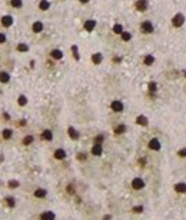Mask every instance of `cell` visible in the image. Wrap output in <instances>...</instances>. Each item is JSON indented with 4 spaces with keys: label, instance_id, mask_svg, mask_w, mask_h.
<instances>
[{
    "label": "cell",
    "instance_id": "cell-1",
    "mask_svg": "<svg viewBox=\"0 0 186 220\" xmlns=\"http://www.w3.org/2000/svg\"><path fill=\"white\" fill-rule=\"evenodd\" d=\"M185 20H186V17L183 13H176L175 16L172 17V26L176 27V29H180L182 26L185 25Z\"/></svg>",
    "mask_w": 186,
    "mask_h": 220
},
{
    "label": "cell",
    "instance_id": "cell-2",
    "mask_svg": "<svg viewBox=\"0 0 186 220\" xmlns=\"http://www.w3.org/2000/svg\"><path fill=\"white\" fill-rule=\"evenodd\" d=\"M153 30H155V26L152 22L145 20V22L140 23V32L143 33V34H150V33H153Z\"/></svg>",
    "mask_w": 186,
    "mask_h": 220
},
{
    "label": "cell",
    "instance_id": "cell-3",
    "mask_svg": "<svg viewBox=\"0 0 186 220\" xmlns=\"http://www.w3.org/2000/svg\"><path fill=\"white\" fill-rule=\"evenodd\" d=\"M130 186H132L133 190H142V189L145 187V180L142 179V177H135V179L132 180Z\"/></svg>",
    "mask_w": 186,
    "mask_h": 220
},
{
    "label": "cell",
    "instance_id": "cell-4",
    "mask_svg": "<svg viewBox=\"0 0 186 220\" xmlns=\"http://www.w3.org/2000/svg\"><path fill=\"white\" fill-rule=\"evenodd\" d=\"M147 147L150 149V150H153V152H159L160 150V147H162V144H160V142H159V139H150L149 140V144H147Z\"/></svg>",
    "mask_w": 186,
    "mask_h": 220
},
{
    "label": "cell",
    "instance_id": "cell-5",
    "mask_svg": "<svg viewBox=\"0 0 186 220\" xmlns=\"http://www.w3.org/2000/svg\"><path fill=\"white\" fill-rule=\"evenodd\" d=\"M110 109H112L113 112H116V113H120V112H123L125 106H123V103H122L120 100H113V102L110 103Z\"/></svg>",
    "mask_w": 186,
    "mask_h": 220
},
{
    "label": "cell",
    "instance_id": "cell-6",
    "mask_svg": "<svg viewBox=\"0 0 186 220\" xmlns=\"http://www.w3.org/2000/svg\"><path fill=\"white\" fill-rule=\"evenodd\" d=\"M147 6H149L147 0H136V3H135V7H136L138 12H146Z\"/></svg>",
    "mask_w": 186,
    "mask_h": 220
},
{
    "label": "cell",
    "instance_id": "cell-7",
    "mask_svg": "<svg viewBox=\"0 0 186 220\" xmlns=\"http://www.w3.org/2000/svg\"><path fill=\"white\" fill-rule=\"evenodd\" d=\"M85 30L86 32H93L95 30V27H96V20H93V19H88L86 22H85Z\"/></svg>",
    "mask_w": 186,
    "mask_h": 220
},
{
    "label": "cell",
    "instance_id": "cell-8",
    "mask_svg": "<svg viewBox=\"0 0 186 220\" xmlns=\"http://www.w3.org/2000/svg\"><path fill=\"white\" fill-rule=\"evenodd\" d=\"M173 190L179 193V195H186V183H176L175 186H173Z\"/></svg>",
    "mask_w": 186,
    "mask_h": 220
},
{
    "label": "cell",
    "instance_id": "cell-9",
    "mask_svg": "<svg viewBox=\"0 0 186 220\" xmlns=\"http://www.w3.org/2000/svg\"><path fill=\"white\" fill-rule=\"evenodd\" d=\"M56 219V214L53 212H50V210H47V212H43L40 214V220H55Z\"/></svg>",
    "mask_w": 186,
    "mask_h": 220
},
{
    "label": "cell",
    "instance_id": "cell-10",
    "mask_svg": "<svg viewBox=\"0 0 186 220\" xmlns=\"http://www.w3.org/2000/svg\"><path fill=\"white\" fill-rule=\"evenodd\" d=\"M50 56H52V59H55V60H62L63 59V52L59 49H53L50 52Z\"/></svg>",
    "mask_w": 186,
    "mask_h": 220
},
{
    "label": "cell",
    "instance_id": "cell-11",
    "mask_svg": "<svg viewBox=\"0 0 186 220\" xmlns=\"http://www.w3.org/2000/svg\"><path fill=\"white\" fill-rule=\"evenodd\" d=\"M102 153H103V147H102V144H93V147H92V155L93 156H102Z\"/></svg>",
    "mask_w": 186,
    "mask_h": 220
},
{
    "label": "cell",
    "instance_id": "cell-12",
    "mask_svg": "<svg viewBox=\"0 0 186 220\" xmlns=\"http://www.w3.org/2000/svg\"><path fill=\"white\" fill-rule=\"evenodd\" d=\"M1 25L4 26V27H10V26L13 25V17L12 16H3L1 17Z\"/></svg>",
    "mask_w": 186,
    "mask_h": 220
},
{
    "label": "cell",
    "instance_id": "cell-13",
    "mask_svg": "<svg viewBox=\"0 0 186 220\" xmlns=\"http://www.w3.org/2000/svg\"><path fill=\"white\" fill-rule=\"evenodd\" d=\"M43 27H44V26H43L42 22H34V23L32 25V30L34 33H42L43 32Z\"/></svg>",
    "mask_w": 186,
    "mask_h": 220
},
{
    "label": "cell",
    "instance_id": "cell-14",
    "mask_svg": "<svg viewBox=\"0 0 186 220\" xmlns=\"http://www.w3.org/2000/svg\"><path fill=\"white\" fill-rule=\"evenodd\" d=\"M147 87H149V94H150V97H153L155 93L158 91V83L156 82H150L147 84Z\"/></svg>",
    "mask_w": 186,
    "mask_h": 220
},
{
    "label": "cell",
    "instance_id": "cell-15",
    "mask_svg": "<svg viewBox=\"0 0 186 220\" xmlns=\"http://www.w3.org/2000/svg\"><path fill=\"white\" fill-rule=\"evenodd\" d=\"M155 56L153 54H146L145 57H143V65H146V66H152L155 63Z\"/></svg>",
    "mask_w": 186,
    "mask_h": 220
},
{
    "label": "cell",
    "instance_id": "cell-16",
    "mask_svg": "<svg viewBox=\"0 0 186 220\" xmlns=\"http://www.w3.org/2000/svg\"><path fill=\"white\" fill-rule=\"evenodd\" d=\"M136 123H138L139 126H147V124H149V120H147V117H146V116L140 114V116L136 117Z\"/></svg>",
    "mask_w": 186,
    "mask_h": 220
},
{
    "label": "cell",
    "instance_id": "cell-17",
    "mask_svg": "<svg viewBox=\"0 0 186 220\" xmlns=\"http://www.w3.org/2000/svg\"><path fill=\"white\" fill-rule=\"evenodd\" d=\"M42 139H43V140H46V142H50V140L53 139V131L49 130V129L43 130V133H42Z\"/></svg>",
    "mask_w": 186,
    "mask_h": 220
},
{
    "label": "cell",
    "instance_id": "cell-18",
    "mask_svg": "<svg viewBox=\"0 0 186 220\" xmlns=\"http://www.w3.org/2000/svg\"><path fill=\"white\" fill-rule=\"evenodd\" d=\"M102 60H103V54H102V53H95V54L92 56V62H93V65H100V63H102Z\"/></svg>",
    "mask_w": 186,
    "mask_h": 220
},
{
    "label": "cell",
    "instance_id": "cell-19",
    "mask_svg": "<svg viewBox=\"0 0 186 220\" xmlns=\"http://www.w3.org/2000/svg\"><path fill=\"white\" fill-rule=\"evenodd\" d=\"M53 156H55V159H57V160H63V159L66 157V152L63 150V149H57Z\"/></svg>",
    "mask_w": 186,
    "mask_h": 220
},
{
    "label": "cell",
    "instance_id": "cell-20",
    "mask_svg": "<svg viewBox=\"0 0 186 220\" xmlns=\"http://www.w3.org/2000/svg\"><path fill=\"white\" fill-rule=\"evenodd\" d=\"M67 131H69V136H70V139H73V140H77L79 139V133H77V130L74 129V127H69L67 129Z\"/></svg>",
    "mask_w": 186,
    "mask_h": 220
},
{
    "label": "cell",
    "instance_id": "cell-21",
    "mask_svg": "<svg viewBox=\"0 0 186 220\" xmlns=\"http://www.w3.org/2000/svg\"><path fill=\"white\" fill-rule=\"evenodd\" d=\"M46 195H47V192L44 189H36V192H34V197H37V199H43V197H46Z\"/></svg>",
    "mask_w": 186,
    "mask_h": 220
},
{
    "label": "cell",
    "instance_id": "cell-22",
    "mask_svg": "<svg viewBox=\"0 0 186 220\" xmlns=\"http://www.w3.org/2000/svg\"><path fill=\"white\" fill-rule=\"evenodd\" d=\"M49 7H50V1H47V0H40V3H39V9H40V10L46 12Z\"/></svg>",
    "mask_w": 186,
    "mask_h": 220
},
{
    "label": "cell",
    "instance_id": "cell-23",
    "mask_svg": "<svg viewBox=\"0 0 186 220\" xmlns=\"http://www.w3.org/2000/svg\"><path fill=\"white\" fill-rule=\"evenodd\" d=\"M10 80V74L6 72H0V83H7Z\"/></svg>",
    "mask_w": 186,
    "mask_h": 220
},
{
    "label": "cell",
    "instance_id": "cell-24",
    "mask_svg": "<svg viewBox=\"0 0 186 220\" xmlns=\"http://www.w3.org/2000/svg\"><path fill=\"white\" fill-rule=\"evenodd\" d=\"M4 202H6V204H7L9 207H15V206H16V202H15V197H12V196H9V197H6V199H4Z\"/></svg>",
    "mask_w": 186,
    "mask_h": 220
},
{
    "label": "cell",
    "instance_id": "cell-25",
    "mask_svg": "<svg viewBox=\"0 0 186 220\" xmlns=\"http://www.w3.org/2000/svg\"><path fill=\"white\" fill-rule=\"evenodd\" d=\"M17 50L20 53H26V52H29V46L26 43H20V44H17Z\"/></svg>",
    "mask_w": 186,
    "mask_h": 220
},
{
    "label": "cell",
    "instance_id": "cell-26",
    "mask_svg": "<svg viewBox=\"0 0 186 220\" xmlns=\"http://www.w3.org/2000/svg\"><path fill=\"white\" fill-rule=\"evenodd\" d=\"M126 131V126L125 124H119V126H116V129H115V133L116 134H123Z\"/></svg>",
    "mask_w": 186,
    "mask_h": 220
},
{
    "label": "cell",
    "instance_id": "cell-27",
    "mask_svg": "<svg viewBox=\"0 0 186 220\" xmlns=\"http://www.w3.org/2000/svg\"><path fill=\"white\" fill-rule=\"evenodd\" d=\"M10 4H12V7L20 9L23 6V1H22V0H10Z\"/></svg>",
    "mask_w": 186,
    "mask_h": 220
},
{
    "label": "cell",
    "instance_id": "cell-28",
    "mask_svg": "<svg viewBox=\"0 0 186 220\" xmlns=\"http://www.w3.org/2000/svg\"><path fill=\"white\" fill-rule=\"evenodd\" d=\"M12 134H13V130H10V129H4V130L1 131L3 139H10V137H12Z\"/></svg>",
    "mask_w": 186,
    "mask_h": 220
},
{
    "label": "cell",
    "instance_id": "cell-29",
    "mask_svg": "<svg viewBox=\"0 0 186 220\" xmlns=\"http://www.w3.org/2000/svg\"><path fill=\"white\" fill-rule=\"evenodd\" d=\"M33 140H34V139H33V136H30V134H29V136H24L23 144L24 146H29V144H32L33 143Z\"/></svg>",
    "mask_w": 186,
    "mask_h": 220
},
{
    "label": "cell",
    "instance_id": "cell-30",
    "mask_svg": "<svg viewBox=\"0 0 186 220\" xmlns=\"http://www.w3.org/2000/svg\"><path fill=\"white\" fill-rule=\"evenodd\" d=\"M123 32H125V30H123V26L122 25H115L113 26V33H116V34H122Z\"/></svg>",
    "mask_w": 186,
    "mask_h": 220
},
{
    "label": "cell",
    "instance_id": "cell-31",
    "mask_svg": "<svg viewBox=\"0 0 186 220\" xmlns=\"http://www.w3.org/2000/svg\"><path fill=\"white\" fill-rule=\"evenodd\" d=\"M120 36H122V40L123 41H130V39H132V34H130L129 32H123Z\"/></svg>",
    "mask_w": 186,
    "mask_h": 220
},
{
    "label": "cell",
    "instance_id": "cell-32",
    "mask_svg": "<svg viewBox=\"0 0 186 220\" xmlns=\"http://www.w3.org/2000/svg\"><path fill=\"white\" fill-rule=\"evenodd\" d=\"M17 102H19L20 106H26V105H27V97H26L24 94H22V96H19V100H17Z\"/></svg>",
    "mask_w": 186,
    "mask_h": 220
},
{
    "label": "cell",
    "instance_id": "cell-33",
    "mask_svg": "<svg viewBox=\"0 0 186 220\" xmlns=\"http://www.w3.org/2000/svg\"><path fill=\"white\" fill-rule=\"evenodd\" d=\"M143 206H135V207H132V212L136 213V214H140V213H143Z\"/></svg>",
    "mask_w": 186,
    "mask_h": 220
},
{
    "label": "cell",
    "instance_id": "cell-34",
    "mask_svg": "<svg viewBox=\"0 0 186 220\" xmlns=\"http://www.w3.org/2000/svg\"><path fill=\"white\" fill-rule=\"evenodd\" d=\"M178 156H179V157H182V159H186V147L179 149V150H178Z\"/></svg>",
    "mask_w": 186,
    "mask_h": 220
},
{
    "label": "cell",
    "instance_id": "cell-35",
    "mask_svg": "<svg viewBox=\"0 0 186 220\" xmlns=\"http://www.w3.org/2000/svg\"><path fill=\"white\" fill-rule=\"evenodd\" d=\"M103 143V134H99L95 137V144H102Z\"/></svg>",
    "mask_w": 186,
    "mask_h": 220
},
{
    "label": "cell",
    "instance_id": "cell-36",
    "mask_svg": "<svg viewBox=\"0 0 186 220\" xmlns=\"http://www.w3.org/2000/svg\"><path fill=\"white\" fill-rule=\"evenodd\" d=\"M72 52H73V56L76 57L79 60V53H77V46H72Z\"/></svg>",
    "mask_w": 186,
    "mask_h": 220
},
{
    "label": "cell",
    "instance_id": "cell-37",
    "mask_svg": "<svg viewBox=\"0 0 186 220\" xmlns=\"http://www.w3.org/2000/svg\"><path fill=\"white\" fill-rule=\"evenodd\" d=\"M9 186L13 189V187H17L19 186V182H15V180H12V182H9Z\"/></svg>",
    "mask_w": 186,
    "mask_h": 220
},
{
    "label": "cell",
    "instance_id": "cell-38",
    "mask_svg": "<svg viewBox=\"0 0 186 220\" xmlns=\"http://www.w3.org/2000/svg\"><path fill=\"white\" fill-rule=\"evenodd\" d=\"M86 157H88L86 153H79V155H77V159H79V160H86Z\"/></svg>",
    "mask_w": 186,
    "mask_h": 220
},
{
    "label": "cell",
    "instance_id": "cell-39",
    "mask_svg": "<svg viewBox=\"0 0 186 220\" xmlns=\"http://www.w3.org/2000/svg\"><path fill=\"white\" fill-rule=\"evenodd\" d=\"M67 193H69V195H74V189H73L72 184L67 186Z\"/></svg>",
    "mask_w": 186,
    "mask_h": 220
},
{
    "label": "cell",
    "instance_id": "cell-40",
    "mask_svg": "<svg viewBox=\"0 0 186 220\" xmlns=\"http://www.w3.org/2000/svg\"><path fill=\"white\" fill-rule=\"evenodd\" d=\"M4 41H6V34L0 33V43H4Z\"/></svg>",
    "mask_w": 186,
    "mask_h": 220
},
{
    "label": "cell",
    "instance_id": "cell-41",
    "mask_svg": "<svg viewBox=\"0 0 186 220\" xmlns=\"http://www.w3.org/2000/svg\"><path fill=\"white\" fill-rule=\"evenodd\" d=\"M139 163L142 164V166H145V164H146V159H140V160H139Z\"/></svg>",
    "mask_w": 186,
    "mask_h": 220
},
{
    "label": "cell",
    "instance_id": "cell-42",
    "mask_svg": "<svg viewBox=\"0 0 186 220\" xmlns=\"http://www.w3.org/2000/svg\"><path fill=\"white\" fill-rule=\"evenodd\" d=\"M113 60L116 62V63H117V62H122V57H115Z\"/></svg>",
    "mask_w": 186,
    "mask_h": 220
},
{
    "label": "cell",
    "instance_id": "cell-43",
    "mask_svg": "<svg viewBox=\"0 0 186 220\" xmlns=\"http://www.w3.org/2000/svg\"><path fill=\"white\" fill-rule=\"evenodd\" d=\"M80 3H83V4H86V3H89V0H79Z\"/></svg>",
    "mask_w": 186,
    "mask_h": 220
}]
</instances>
